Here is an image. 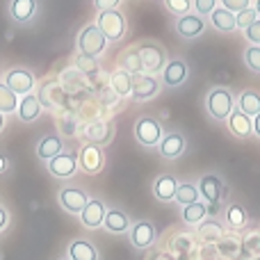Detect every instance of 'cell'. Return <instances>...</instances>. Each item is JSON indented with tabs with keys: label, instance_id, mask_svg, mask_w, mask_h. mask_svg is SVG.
I'll return each mask as SVG.
<instances>
[{
	"label": "cell",
	"instance_id": "obj_37",
	"mask_svg": "<svg viewBox=\"0 0 260 260\" xmlns=\"http://www.w3.org/2000/svg\"><path fill=\"white\" fill-rule=\"evenodd\" d=\"M258 12H256V7H247V9H242L240 14H235V21H238V27H242V30H247L249 25H253V23L258 21Z\"/></svg>",
	"mask_w": 260,
	"mask_h": 260
},
{
	"label": "cell",
	"instance_id": "obj_29",
	"mask_svg": "<svg viewBox=\"0 0 260 260\" xmlns=\"http://www.w3.org/2000/svg\"><path fill=\"white\" fill-rule=\"evenodd\" d=\"M119 69H123V71H128L130 76H137V73H144L142 57H139V50H137V46H133V48L123 50V53L119 55Z\"/></svg>",
	"mask_w": 260,
	"mask_h": 260
},
{
	"label": "cell",
	"instance_id": "obj_36",
	"mask_svg": "<svg viewBox=\"0 0 260 260\" xmlns=\"http://www.w3.org/2000/svg\"><path fill=\"white\" fill-rule=\"evenodd\" d=\"M244 64L249 67V71L260 73V46H249V48H244Z\"/></svg>",
	"mask_w": 260,
	"mask_h": 260
},
{
	"label": "cell",
	"instance_id": "obj_44",
	"mask_svg": "<svg viewBox=\"0 0 260 260\" xmlns=\"http://www.w3.org/2000/svg\"><path fill=\"white\" fill-rule=\"evenodd\" d=\"M9 167H12V165H9V160H7V157H5V155H0V176H3V174H7V171H9Z\"/></svg>",
	"mask_w": 260,
	"mask_h": 260
},
{
	"label": "cell",
	"instance_id": "obj_23",
	"mask_svg": "<svg viewBox=\"0 0 260 260\" xmlns=\"http://www.w3.org/2000/svg\"><path fill=\"white\" fill-rule=\"evenodd\" d=\"M130 219L123 210H117V208H108L105 212V221H103V229L108 233H114V235H123L130 231Z\"/></svg>",
	"mask_w": 260,
	"mask_h": 260
},
{
	"label": "cell",
	"instance_id": "obj_21",
	"mask_svg": "<svg viewBox=\"0 0 260 260\" xmlns=\"http://www.w3.org/2000/svg\"><path fill=\"white\" fill-rule=\"evenodd\" d=\"M35 151L41 162H50L55 155H59V153L64 151V139L59 137V135H46V137H41L39 142H37Z\"/></svg>",
	"mask_w": 260,
	"mask_h": 260
},
{
	"label": "cell",
	"instance_id": "obj_22",
	"mask_svg": "<svg viewBox=\"0 0 260 260\" xmlns=\"http://www.w3.org/2000/svg\"><path fill=\"white\" fill-rule=\"evenodd\" d=\"M176 189H178V180L171 174H162L153 183V197L162 203H171L176 199Z\"/></svg>",
	"mask_w": 260,
	"mask_h": 260
},
{
	"label": "cell",
	"instance_id": "obj_9",
	"mask_svg": "<svg viewBox=\"0 0 260 260\" xmlns=\"http://www.w3.org/2000/svg\"><path fill=\"white\" fill-rule=\"evenodd\" d=\"M46 169H48V174L57 180H71L73 176L78 174V153L62 151L50 162H46Z\"/></svg>",
	"mask_w": 260,
	"mask_h": 260
},
{
	"label": "cell",
	"instance_id": "obj_34",
	"mask_svg": "<svg viewBox=\"0 0 260 260\" xmlns=\"http://www.w3.org/2000/svg\"><path fill=\"white\" fill-rule=\"evenodd\" d=\"M99 57H91V55H85V53H76V57H73V69H76L78 73H94L96 69H99Z\"/></svg>",
	"mask_w": 260,
	"mask_h": 260
},
{
	"label": "cell",
	"instance_id": "obj_43",
	"mask_svg": "<svg viewBox=\"0 0 260 260\" xmlns=\"http://www.w3.org/2000/svg\"><path fill=\"white\" fill-rule=\"evenodd\" d=\"M9 221H12V212H9L5 206H0V233H3V231H7Z\"/></svg>",
	"mask_w": 260,
	"mask_h": 260
},
{
	"label": "cell",
	"instance_id": "obj_6",
	"mask_svg": "<svg viewBox=\"0 0 260 260\" xmlns=\"http://www.w3.org/2000/svg\"><path fill=\"white\" fill-rule=\"evenodd\" d=\"M89 199H91L89 194H87L82 187H78V185H64V187L57 189V203L64 212H69V215L80 217V212L85 210Z\"/></svg>",
	"mask_w": 260,
	"mask_h": 260
},
{
	"label": "cell",
	"instance_id": "obj_38",
	"mask_svg": "<svg viewBox=\"0 0 260 260\" xmlns=\"http://www.w3.org/2000/svg\"><path fill=\"white\" fill-rule=\"evenodd\" d=\"M165 5L171 14H176V16H185V14H189V9H192V3H189V0H165Z\"/></svg>",
	"mask_w": 260,
	"mask_h": 260
},
{
	"label": "cell",
	"instance_id": "obj_7",
	"mask_svg": "<svg viewBox=\"0 0 260 260\" xmlns=\"http://www.w3.org/2000/svg\"><path fill=\"white\" fill-rule=\"evenodd\" d=\"M105 167V151L103 146H96V144H82L80 153H78V169L82 174H101Z\"/></svg>",
	"mask_w": 260,
	"mask_h": 260
},
{
	"label": "cell",
	"instance_id": "obj_46",
	"mask_svg": "<svg viewBox=\"0 0 260 260\" xmlns=\"http://www.w3.org/2000/svg\"><path fill=\"white\" fill-rule=\"evenodd\" d=\"M5 126H7V117H5V114L0 112V133L5 130Z\"/></svg>",
	"mask_w": 260,
	"mask_h": 260
},
{
	"label": "cell",
	"instance_id": "obj_5",
	"mask_svg": "<svg viewBox=\"0 0 260 260\" xmlns=\"http://www.w3.org/2000/svg\"><path fill=\"white\" fill-rule=\"evenodd\" d=\"M139 57H142V67L144 73H151V76H160L162 69L167 67V50L160 44H153V41H144L137 46Z\"/></svg>",
	"mask_w": 260,
	"mask_h": 260
},
{
	"label": "cell",
	"instance_id": "obj_39",
	"mask_svg": "<svg viewBox=\"0 0 260 260\" xmlns=\"http://www.w3.org/2000/svg\"><path fill=\"white\" fill-rule=\"evenodd\" d=\"M244 32V37H247V41H249V46H260V18L253 25H249L247 30H242Z\"/></svg>",
	"mask_w": 260,
	"mask_h": 260
},
{
	"label": "cell",
	"instance_id": "obj_13",
	"mask_svg": "<svg viewBox=\"0 0 260 260\" xmlns=\"http://www.w3.org/2000/svg\"><path fill=\"white\" fill-rule=\"evenodd\" d=\"M128 238H130V244L135 249H148L157 238V231L151 221L142 219V221H135L128 231Z\"/></svg>",
	"mask_w": 260,
	"mask_h": 260
},
{
	"label": "cell",
	"instance_id": "obj_26",
	"mask_svg": "<svg viewBox=\"0 0 260 260\" xmlns=\"http://www.w3.org/2000/svg\"><path fill=\"white\" fill-rule=\"evenodd\" d=\"M37 14V0H12L9 3V16L16 23L32 21Z\"/></svg>",
	"mask_w": 260,
	"mask_h": 260
},
{
	"label": "cell",
	"instance_id": "obj_47",
	"mask_svg": "<svg viewBox=\"0 0 260 260\" xmlns=\"http://www.w3.org/2000/svg\"><path fill=\"white\" fill-rule=\"evenodd\" d=\"M253 7H256V12H258V16H260V0H256V5H253Z\"/></svg>",
	"mask_w": 260,
	"mask_h": 260
},
{
	"label": "cell",
	"instance_id": "obj_19",
	"mask_svg": "<svg viewBox=\"0 0 260 260\" xmlns=\"http://www.w3.org/2000/svg\"><path fill=\"white\" fill-rule=\"evenodd\" d=\"M226 126H229L231 135L238 139H249L253 135V119L247 117L244 112H240V110L231 112V117L226 119Z\"/></svg>",
	"mask_w": 260,
	"mask_h": 260
},
{
	"label": "cell",
	"instance_id": "obj_16",
	"mask_svg": "<svg viewBox=\"0 0 260 260\" xmlns=\"http://www.w3.org/2000/svg\"><path fill=\"white\" fill-rule=\"evenodd\" d=\"M105 212H108V208L101 199H89L85 210L80 212V224L85 229H101L105 221Z\"/></svg>",
	"mask_w": 260,
	"mask_h": 260
},
{
	"label": "cell",
	"instance_id": "obj_35",
	"mask_svg": "<svg viewBox=\"0 0 260 260\" xmlns=\"http://www.w3.org/2000/svg\"><path fill=\"white\" fill-rule=\"evenodd\" d=\"M201 231H199V235H201V240H206V242H215V240H219L221 235H224V226L219 224V221H203Z\"/></svg>",
	"mask_w": 260,
	"mask_h": 260
},
{
	"label": "cell",
	"instance_id": "obj_11",
	"mask_svg": "<svg viewBox=\"0 0 260 260\" xmlns=\"http://www.w3.org/2000/svg\"><path fill=\"white\" fill-rule=\"evenodd\" d=\"M160 87L162 85H160V80H157V76L137 73V76H133V91H130V96H133L135 101H148L160 94Z\"/></svg>",
	"mask_w": 260,
	"mask_h": 260
},
{
	"label": "cell",
	"instance_id": "obj_48",
	"mask_svg": "<svg viewBox=\"0 0 260 260\" xmlns=\"http://www.w3.org/2000/svg\"><path fill=\"white\" fill-rule=\"evenodd\" d=\"M59 260H71V258H59Z\"/></svg>",
	"mask_w": 260,
	"mask_h": 260
},
{
	"label": "cell",
	"instance_id": "obj_14",
	"mask_svg": "<svg viewBox=\"0 0 260 260\" xmlns=\"http://www.w3.org/2000/svg\"><path fill=\"white\" fill-rule=\"evenodd\" d=\"M160 80L165 87H180L185 80H187V64H185V59H169L167 62V67L162 69L160 73Z\"/></svg>",
	"mask_w": 260,
	"mask_h": 260
},
{
	"label": "cell",
	"instance_id": "obj_28",
	"mask_svg": "<svg viewBox=\"0 0 260 260\" xmlns=\"http://www.w3.org/2000/svg\"><path fill=\"white\" fill-rule=\"evenodd\" d=\"M238 110H240V112H244L247 117L256 119L260 114V91H256V89L242 91V94H240V99H238Z\"/></svg>",
	"mask_w": 260,
	"mask_h": 260
},
{
	"label": "cell",
	"instance_id": "obj_2",
	"mask_svg": "<svg viewBox=\"0 0 260 260\" xmlns=\"http://www.w3.org/2000/svg\"><path fill=\"white\" fill-rule=\"evenodd\" d=\"M78 53H85V55H91V57H101V55L108 50V44L110 41L105 39V35L101 32V27L96 23H89L80 30L78 35Z\"/></svg>",
	"mask_w": 260,
	"mask_h": 260
},
{
	"label": "cell",
	"instance_id": "obj_15",
	"mask_svg": "<svg viewBox=\"0 0 260 260\" xmlns=\"http://www.w3.org/2000/svg\"><path fill=\"white\" fill-rule=\"evenodd\" d=\"M41 112H44V105H41V101H39V96H37V91L21 96V101H18V110H16V117L21 119L23 123L37 121V119L41 117Z\"/></svg>",
	"mask_w": 260,
	"mask_h": 260
},
{
	"label": "cell",
	"instance_id": "obj_20",
	"mask_svg": "<svg viewBox=\"0 0 260 260\" xmlns=\"http://www.w3.org/2000/svg\"><path fill=\"white\" fill-rule=\"evenodd\" d=\"M67 258H71V260H101L96 244L87 238L73 240V242L67 247Z\"/></svg>",
	"mask_w": 260,
	"mask_h": 260
},
{
	"label": "cell",
	"instance_id": "obj_1",
	"mask_svg": "<svg viewBox=\"0 0 260 260\" xmlns=\"http://www.w3.org/2000/svg\"><path fill=\"white\" fill-rule=\"evenodd\" d=\"M206 110L215 121H226L235 110V99L226 87H215L206 96Z\"/></svg>",
	"mask_w": 260,
	"mask_h": 260
},
{
	"label": "cell",
	"instance_id": "obj_25",
	"mask_svg": "<svg viewBox=\"0 0 260 260\" xmlns=\"http://www.w3.org/2000/svg\"><path fill=\"white\" fill-rule=\"evenodd\" d=\"M110 89L119 96V99H128L130 91H133V76L123 69H114L110 73Z\"/></svg>",
	"mask_w": 260,
	"mask_h": 260
},
{
	"label": "cell",
	"instance_id": "obj_31",
	"mask_svg": "<svg viewBox=\"0 0 260 260\" xmlns=\"http://www.w3.org/2000/svg\"><path fill=\"white\" fill-rule=\"evenodd\" d=\"M18 96L14 94L12 89H9L7 85H5L3 80H0V112L5 114V117H12V114H16L18 110Z\"/></svg>",
	"mask_w": 260,
	"mask_h": 260
},
{
	"label": "cell",
	"instance_id": "obj_33",
	"mask_svg": "<svg viewBox=\"0 0 260 260\" xmlns=\"http://www.w3.org/2000/svg\"><path fill=\"white\" fill-rule=\"evenodd\" d=\"M226 224H229L231 229H242V226L247 224V210H244V206L231 203V206L226 208Z\"/></svg>",
	"mask_w": 260,
	"mask_h": 260
},
{
	"label": "cell",
	"instance_id": "obj_40",
	"mask_svg": "<svg viewBox=\"0 0 260 260\" xmlns=\"http://www.w3.org/2000/svg\"><path fill=\"white\" fill-rule=\"evenodd\" d=\"M221 5H224V9H229V12L240 14L242 9L251 7V0H221Z\"/></svg>",
	"mask_w": 260,
	"mask_h": 260
},
{
	"label": "cell",
	"instance_id": "obj_32",
	"mask_svg": "<svg viewBox=\"0 0 260 260\" xmlns=\"http://www.w3.org/2000/svg\"><path fill=\"white\" fill-rule=\"evenodd\" d=\"M176 203L180 208L183 206H189V203H197L201 201V194H199V187L194 183H178V189H176Z\"/></svg>",
	"mask_w": 260,
	"mask_h": 260
},
{
	"label": "cell",
	"instance_id": "obj_45",
	"mask_svg": "<svg viewBox=\"0 0 260 260\" xmlns=\"http://www.w3.org/2000/svg\"><path fill=\"white\" fill-rule=\"evenodd\" d=\"M253 137L260 139V114H258L256 119H253Z\"/></svg>",
	"mask_w": 260,
	"mask_h": 260
},
{
	"label": "cell",
	"instance_id": "obj_12",
	"mask_svg": "<svg viewBox=\"0 0 260 260\" xmlns=\"http://www.w3.org/2000/svg\"><path fill=\"white\" fill-rule=\"evenodd\" d=\"M199 194H201V199L206 203H221V199L226 197V187L224 183H221L219 176L215 174H206L199 178Z\"/></svg>",
	"mask_w": 260,
	"mask_h": 260
},
{
	"label": "cell",
	"instance_id": "obj_3",
	"mask_svg": "<svg viewBox=\"0 0 260 260\" xmlns=\"http://www.w3.org/2000/svg\"><path fill=\"white\" fill-rule=\"evenodd\" d=\"M3 82L14 91V94L21 99L25 94H32L37 89V78L30 69L25 67H9L3 76Z\"/></svg>",
	"mask_w": 260,
	"mask_h": 260
},
{
	"label": "cell",
	"instance_id": "obj_24",
	"mask_svg": "<svg viewBox=\"0 0 260 260\" xmlns=\"http://www.w3.org/2000/svg\"><path fill=\"white\" fill-rule=\"evenodd\" d=\"M44 108H64L67 103V91L62 85H55V82H44V89L41 94H37Z\"/></svg>",
	"mask_w": 260,
	"mask_h": 260
},
{
	"label": "cell",
	"instance_id": "obj_17",
	"mask_svg": "<svg viewBox=\"0 0 260 260\" xmlns=\"http://www.w3.org/2000/svg\"><path fill=\"white\" fill-rule=\"evenodd\" d=\"M203 30H206V21H203L201 14H185L176 21V32L185 39H197L203 35Z\"/></svg>",
	"mask_w": 260,
	"mask_h": 260
},
{
	"label": "cell",
	"instance_id": "obj_18",
	"mask_svg": "<svg viewBox=\"0 0 260 260\" xmlns=\"http://www.w3.org/2000/svg\"><path fill=\"white\" fill-rule=\"evenodd\" d=\"M157 151L167 160H176L185 153V135L183 133H167L157 144Z\"/></svg>",
	"mask_w": 260,
	"mask_h": 260
},
{
	"label": "cell",
	"instance_id": "obj_10",
	"mask_svg": "<svg viewBox=\"0 0 260 260\" xmlns=\"http://www.w3.org/2000/svg\"><path fill=\"white\" fill-rule=\"evenodd\" d=\"M82 137L85 144H96V146H108L114 137V123L103 121V119H94L87 121V126L82 128Z\"/></svg>",
	"mask_w": 260,
	"mask_h": 260
},
{
	"label": "cell",
	"instance_id": "obj_42",
	"mask_svg": "<svg viewBox=\"0 0 260 260\" xmlns=\"http://www.w3.org/2000/svg\"><path fill=\"white\" fill-rule=\"evenodd\" d=\"M121 0H94V7L99 12H108V9H117Z\"/></svg>",
	"mask_w": 260,
	"mask_h": 260
},
{
	"label": "cell",
	"instance_id": "obj_30",
	"mask_svg": "<svg viewBox=\"0 0 260 260\" xmlns=\"http://www.w3.org/2000/svg\"><path fill=\"white\" fill-rule=\"evenodd\" d=\"M210 23L217 27L219 32H233L238 27V21H235V14L229 12L224 7H215V12L210 14Z\"/></svg>",
	"mask_w": 260,
	"mask_h": 260
},
{
	"label": "cell",
	"instance_id": "obj_41",
	"mask_svg": "<svg viewBox=\"0 0 260 260\" xmlns=\"http://www.w3.org/2000/svg\"><path fill=\"white\" fill-rule=\"evenodd\" d=\"M194 7H197V14H212L217 7V0H194Z\"/></svg>",
	"mask_w": 260,
	"mask_h": 260
},
{
	"label": "cell",
	"instance_id": "obj_8",
	"mask_svg": "<svg viewBox=\"0 0 260 260\" xmlns=\"http://www.w3.org/2000/svg\"><path fill=\"white\" fill-rule=\"evenodd\" d=\"M162 137H165V133H162V126H160V121H157V119L139 117L137 121H135V139H137L142 146L155 148L157 144H160Z\"/></svg>",
	"mask_w": 260,
	"mask_h": 260
},
{
	"label": "cell",
	"instance_id": "obj_27",
	"mask_svg": "<svg viewBox=\"0 0 260 260\" xmlns=\"http://www.w3.org/2000/svg\"><path fill=\"white\" fill-rule=\"evenodd\" d=\"M206 217H208V203L206 201L189 203V206H183V210H180V219H183L187 226L203 224V221H206Z\"/></svg>",
	"mask_w": 260,
	"mask_h": 260
},
{
	"label": "cell",
	"instance_id": "obj_4",
	"mask_svg": "<svg viewBox=\"0 0 260 260\" xmlns=\"http://www.w3.org/2000/svg\"><path fill=\"white\" fill-rule=\"evenodd\" d=\"M96 25L101 27V32L105 35L108 41H121L128 32V23L119 9H108V12H99Z\"/></svg>",
	"mask_w": 260,
	"mask_h": 260
}]
</instances>
